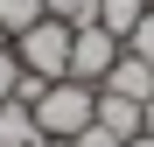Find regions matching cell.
<instances>
[{"label":"cell","mask_w":154,"mask_h":147,"mask_svg":"<svg viewBox=\"0 0 154 147\" xmlns=\"http://www.w3.org/2000/svg\"><path fill=\"white\" fill-rule=\"evenodd\" d=\"M35 126L49 133V140H77V133H84L91 126V112H98V84H77V77H56V84H49L42 98H35Z\"/></svg>","instance_id":"obj_1"},{"label":"cell","mask_w":154,"mask_h":147,"mask_svg":"<svg viewBox=\"0 0 154 147\" xmlns=\"http://www.w3.org/2000/svg\"><path fill=\"white\" fill-rule=\"evenodd\" d=\"M14 56H21V70H35V77H70V21H35V28H21L14 35Z\"/></svg>","instance_id":"obj_2"},{"label":"cell","mask_w":154,"mask_h":147,"mask_svg":"<svg viewBox=\"0 0 154 147\" xmlns=\"http://www.w3.org/2000/svg\"><path fill=\"white\" fill-rule=\"evenodd\" d=\"M119 35L112 28H98V21H84V28H70V77L77 84H105V70L119 63Z\"/></svg>","instance_id":"obj_3"},{"label":"cell","mask_w":154,"mask_h":147,"mask_svg":"<svg viewBox=\"0 0 154 147\" xmlns=\"http://www.w3.org/2000/svg\"><path fill=\"white\" fill-rule=\"evenodd\" d=\"M98 91H119V98H133V105H147V98H154V63H140V56H126V49H119V63L105 70V84H98Z\"/></svg>","instance_id":"obj_4"},{"label":"cell","mask_w":154,"mask_h":147,"mask_svg":"<svg viewBox=\"0 0 154 147\" xmlns=\"http://www.w3.org/2000/svg\"><path fill=\"white\" fill-rule=\"evenodd\" d=\"M91 126H105V133L126 147V140L140 133V105H133V98H119V91H98V112H91Z\"/></svg>","instance_id":"obj_5"},{"label":"cell","mask_w":154,"mask_h":147,"mask_svg":"<svg viewBox=\"0 0 154 147\" xmlns=\"http://www.w3.org/2000/svg\"><path fill=\"white\" fill-rule=\"evenodd\" d=\"M42 126H35V112L21 105V98H0V147H35Z\"/></svg>","instance_id":"obj_6"},{"label":"cell","mask_w":154,"mask_h":147,"mask_svg":"<svg viewBox=\"0 0 154 147\" xmlns=\"http://www.w3.org/2000/svg\"><path fill=\"white\" fill-rule=\"evenodd\" d=\"M147 7H154V0H98V28H112V35L126 42V35H133V21H140Z\"/></svg>","instance_id":"obj_7"},{"label":"cell","mask_w":154,"mask_h":147,"mask_svg":"<svg viewBox=\"0 0 154 147\" xmlns=\"http://www.w3.org/2000/svg\"><path fill=\"white\" fill-rule=\"evenodd\" d=\"M35 21H42V0H0V35H21V28H35Z\"/></svg>","instance_id":"obj_8"},{"label":"cell","mask_w":154,"mask_h":147,"mask_svg":"<svg viewBox=\"0 0 154 147\" xmlns=\"http://www.w3.org/2000/svg\"><path fill=\"white\" fill-rule=\"evenodd\" d=\"M49 21H70V28H84V21H98V0H42Z\"/></svg>","instance_id":"obj_9"},{"label":"cell","mask_w":154,"mask_h":147,"mask_svg":"<svg viewBox=\"0 0 154 147\" xmlns=\"http://www.w3.org/2000/svg\"><path fill=\"white\" fill-rule=\"evenodd\" d=\"M126 56H140V63H154V7L133 21V35H126Z\"/></svg>","instance_id":"obj_10"},{"label":"cell","mask_w":154,"mask_h":147,"mask_svg":"<svg viewBox=\"0 0 154 147\" xmlns=\"http://www.w3.org/2000/svg\"><path fill=\"white\" fill-rule=\"evenodd\" d=\"M21 84V56H14V42H0V98H14Z\"/></svg>","instance_id":"obj_11"},{"label":"cell","mask_w":154,"mask_h":147,"mask_svg":"<svg viewBox=\"0 0 154 147\" xmlns=\"http://www.w3.org/2000/svg\"><path fill=\"white\" fill-rule=\"evenodd\" d=\"M140 133H154V98H147V105H140Z\"/></svg>","instance_id":"obj_12"},{"label":"cell","mask_w":154,"mask_h":147,"mask_svg":"<svg viewBox=\"0 0 154 147\" xmlns=\"http://www.w3.org/2000/svg\"><path fill=\"white\" fill-rule=\"evenodd\" d=\"M126 147H154V133H133V140H126Z\"/></svg>","instance_id":"obj_13"},{"label":"cell","mask_w":154,"mask_h":147,"mask_svg":"<svg viewBox=\"0 0 154 147\" xmlns=\"http://www.w3.org/2000/svg\"><path fill=\"white\" fill-rule=\"evenodd\" d=\"M35 147H77V140H49V133H42V140H35Z\"/></svg>","instance_id":"obj_14"}]
</instances>
